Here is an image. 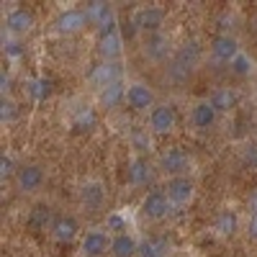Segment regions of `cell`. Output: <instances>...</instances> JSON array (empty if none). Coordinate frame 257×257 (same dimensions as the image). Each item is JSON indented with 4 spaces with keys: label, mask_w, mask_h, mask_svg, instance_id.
Here are the masks:
<instances>
[{
    "label": "cell",
    "mask_w": 257,
    "mask_h": 257,
    "mask_svg": "<svg viewBox=\"0 0 257 257\" xmlns=\"http://www.w3.org/2000/svg\"><path fill=\"white\" fill-rule=\"evenodd\" d=\"M201 57V47L196 44V41H188V44H183L178 52H175V59H173V67H170V75H173L175 80H183L193 72V67H196V62Z\"/></svg>",
    "instance_id": "6da1fadb"
},
{
    "label": "cell",
    "mask_w": 257,
    "mask_h": 257,
    "mask_svg": "<svg viewBox=\"0 0 257 257\" xmlns=\"http://www.w3.org/2000/svg\"><path fill=\"white\" fill-rule=\"evenodd\" d=\"M178 126V111L173 103H160L149 111V132L152 134H170Z\"/></svg>",
    "instance_id": "7a4b0ae2"
},
{
    "label": "cell",
    "mask_w": 257,
    "mask_h": 257,
    "mask_svg": "<svg viewBox=\"0 0 257 257\" xmlns=\"http://www.w3.org/2000/svg\"><path fill=\"white\" fill-rule=\"evenodd\" d=\"M170 206L173 203H170L165 190H149L144 196V201H142V206H139V213H142V219H147V221H160V219H165L170 213Z\"/></svg>",
    "instance_id": "3957f363"
},
{
    "label": "cell",
    "mask_w": 257,
    "mask_h": 257,
    "mask_svg": "<svg viewBox=\"0 0 257 257\" xmlns=\"http://www.w3.org/2000/svg\"><path fill=\"white\" fill-rule=\"evenodd\" d=\"M121 31H118V21H113V24L98 29V52L103 54L105 62H113L118 54H121Z\"/></svg>",
    "instance_id": "277c9868"
},
{
    "label": "cell",
    "mask_w": 257,
    "mask_h": 257,
    "mask_svg": "<svg viewBox=\"0 0 257 257\" xmlns=\"http://www.w3.org/2000/svg\"><path fill=\"white\" fill-rule=\"evenodd\" d=\"M111 239L103 229H90L82 234V242H80V254L82 257H103L105 252H111Z\"/></svg>",
    "instance_id": "5b68a950"
},
{
    "label": "cell",
    "mask_w": 257,
    "mask_h": 257,
    "mask_svg": "<svg viewBox=\"0 0 257 257\" xmlns=\"http://www.w3.org/2000/svg\"><path fill=\"white\" fill-rule=\"evenodd\" d=\"M126 108L134 113H144L149 108H155V93L147 88L144 82H132L126 88Z\"/></svg>",
    "instance_id": "8992f818"
},
{
    "label": "cell",
    "mask_w": 257,
    "mask_h": 257,
    "mask_svg": "<svg viewBox=\"0 0 257 257\" xmlns=\"http://www.w3.org/2000/svg\"><path fill=\"white\" fill-rule=\"evenodd\" d=\"M242 54L239 49V41L234 39L231 34H216L211 39V57L216 62H224V64H231L234 59H237Z\"/></svg>",
    "instance_id": "52a82bcc"
},
{
    "label": "cell",
    "mask_w": 257,
    "mask_h": 257,
    "mask_svg": "<svg viewBox=\"0 0 257 257\" xmlns=\"http://www.w3.org/2000/svg\"><path fill=\"white\" fill-rule=\"evenodd\" d=\"M190 165V157L185 155V149L180 147H170L160 155V170L167 173V178H178V175H185V170Z\"/></svg>",
    "instance_id": "ba28073f"
},
{
    "label": "cell",
    "mask_w": 257,
    "mask_h": 257,
    "mask_svg": "<svg viewBox=\"0 0 257 257\" xmlns=\"http://www.w3.org/2000/svg\"><path fill=\"white\" fill-rule=\"evenodd\" d=\"M165 193L173 206H185L193 193H196V183H193L188 175H178V178H167V185H165Z\"/></svg>",
    "instance_id": "9c48e42d"
},
{
    "label": "cell",
    "mask_w": 257,
    "mask_h": 257,
    "mask_svg": "<svg viewBox=\"0 0 257 257\" xmlns=\"http://www.w3.org/2000/svg\"><path fill=\"white\" fill-rule=\"evenodd\" d=\"M88 24H90L88 13H85L82 8H67V11H62L57 16V21H54V26H57L59 34H77Z\"/></svg>",
    "instance_id": "30bf717a"
},
{
    "label": "cell",
    "mask_w": 257,
    "mask_h": 257,
    "mask_svg": "<svg viewBox=\"0 0 257 257\" xmlns=\"http://www.w3.org/2000/svg\"><path fill=\"white\" fill-rule=\"evenodd\" d=\"M134 24L139 31H147V34H160L162 24H165V11L157 8V6H147V8H139L137 16H134Z\"/></svg>",
    "instance_id": "8fae6325"
},
{
    "label": "cell",
    "mask_w": 257,
    "mask_h": 257,
    "mask_svg": "<svg viewBox=\"0 0 257 257\" xmlns=\"http://www.w3.org/2000/svg\"><path fill=\"white\" fill-rule=\"evenodd\" d=\"M52 237L59 242V244H70L75 242V237L80 234V224L75 216H67V213H62V216H54V224H52Z\"/></svg>",
    "instance_id": "7c38bea8"
},
{
    "label": "cell",
    "mask_w": 257,
    "mask_h": 257,
    "mask_svg": "<svg viewBox=\"0 0 257 257\" xmlns=\"http://www.w3.org/2000/svg\"><path fill=\"white\" fill-rule=\"evenodd\" d=\"M16 183H18V190L34 193V190H39L41 185H44V170H41L39 165H24V167H18Z\"/></svg>",
    "instance_id": "4fadbf2b"
},
{
    "label": "cell",
    "mask_w": 257,
    "mask_h": 257,
    "mask_svg": "<svg viewBox=\"0 0 257 257\" xmlns=\"http://www.w3.org/2000/svg\"><path fill=\"white\" fill-rule=\"evenodd\" d=\"M216 108L211 105V100H201L193 105V111H190V123L198 128V132H208V128L216 123Z\"/></svg>",
    "instance_id": "5bb4252c"
},
{
    "label": "cell",
    "mask_w": 257,
    "mask_h": 257,
    "mask_svg": "<svg viewBox=\"0 0 257 257\" xmlns=\"http://www.w3.org/2000/svg\"><path fill=\"white\" fill-rule=\"evenodd\" d=\"M6 29L16 36L21 34H29L34 29V13L26 11V8H13L8 16H6Z\"/></svg>",
    "instance_id": "9a60e30c"
},
{
    "label": "cell",
    "mask_w": 257,
    "mask_h": 257,
    "mask_svg": "<svg viewBox=\"0 0 257 257\" xmlns=\"http://www.w3.org/2000/svg\"><path fill=\"white\" fill-rule=\"evenodd\" d=\"M126 178L132 185H147L149 180H152V165H149L147 157H134L132 162H128V170H126Z\"/></svg>",
    "instance_id": "2e32d148"
},
{
    "label": "cell",
    "mask_w": 257,
    "mask_h": 257,
    "mask_svg": "<svg viewBox=\"0 0 257 257\" xmlns=\"http://www.w3.org/2000/svg\"><path fill=\"white\" fill-rule=\"evenodd\" d=\"M139 242L137 237H132V234H116V237L111 239V254L113 257H139Z\"/></svg>",
    "instance_id": "e0dca14e"
},
{
    "label": "cell",
    "mask_w": 257,
    "mask_h": 257,
    "mask_svg": "<svg viewBox=\"0 0 257 257\" xmlns=\"http://www.w3.org/2000/svg\"><path fill=\"white\" fill-rule=\"evenodd\" d=\"M85 13H88L90 24H95L98 29H103V26H108V24H113V21H116L113 8H111L108 3H100V0H95V3H88Z\"/></svg>",
    "instance_id": "ac0fdd59"
},
{
    "label": "cell",
    "mask_w": 257,
    "mask_h": 257,
    "mask_svg": "<svg viewBox=\"0 0 257 257\" xmlns=\"http://www.w3.org/2000/svg\"><path fill=\"white\" fill-rule=\"evenodd\" d=\"M118 64L116 62H103V64H95L93 72H90V82L98 85V90H103L105 85L111 82H118Z\"/></svg>",
    "instance_id": "d6986e66"
},
{
    "label": "cell",
    "mask_w": 257,
    "mask_h": 257,
    "mask_svg": "<svg viewBox=\"0 0 257 257\" xmlns=\"http://www.w3.org/2000/svg\"><path fill=\"white\" fill-rule=\"evenodd\" d=\"M98 100H100L103 108H116L118 103H123V100H126V88L121 85V80L105 85V88L98 93Z\"/></svg>",
    "instance_id": "ffe728a7"
},
{
    "label": "cell",
    "mask_w": 257,
    "mask_h": 257,
    "mask_svg": "<svg viewBox=\"0 0 257 257\" xmlns=\"http://www.w3.org/2000/svg\"><path fill=\"white\" fill-rule=\"evenodd\" d=\"M208 100H211L213 108H216V113H226L237 105V93H234L231 88H216Z\"/></svg>",
    "instance_id": "44dd1931"
},
{
    "label": "cell",
    "mask_w": 257,
    "mask_h": 257,
    "mask_svg": "<svg viewBox=\"0 0 257 257\" xmlns=\"http://www.w3.org/2000/svg\"><path fill=\"white\" fill-rule=\"evenodd\" d=\"M170 41H167V36L160 31V34H149L147 36V44H144V52H147V57H152V59H165L167 54H170Z\"/></svg>",
    "instance_id": "7402d4cb"
},
{
    "label": "cell",
    "mask_w": 257,
    "mask_h": 257,
    "mask_svg": "<svg viewBox=\"0 0 257 257\" xmlns=\"http://www.w3.org/2000/svg\"><path fill=\"white\" fill-rule=\"evenodd\" d=\"M103 198H105V193H103L100 183H88V185H82V190H80V201L88 208H100Z\"/></svg>",
    "instance_id": "603a6c76"
},
{
    "label": "cell",
    "mask_w": 257,
    "mask_h": 257,
    "mask_svg": "<svg viewBox=\"0 0 257 257\" xmlns=\"http://www.w3.org/2000/svg\"><path fill=\"white\" fill-rule=\"evenodd\" d=\"M52 224H54V219H52V208L49 206H36L34 211H31V216H29V226L34 229V231H41V229H52Z\"/></svg>",
    "instance_id": "cb8c5ba5"
},
{
    "label": "cell",
    "mask_w": 257,
    "mask_h": 257,
    "mask_svg": "<svg viewBox=\"0 0 257 257\" xmlns=\"http://www.w3.org/2000/svg\"><path fill=\"white\" fill-rule=\"evenodd\" d=\"M95 123H98V116H95L93 108H80V111L72 116V128H75L77 134L90 132V128H95Z\"/></svg>",
    "instance_id": "d4e9b609"
},
{
    "label": "cell",
    "mask_w": 257,
    "mask_h": 257,
    "mask_svg": "<svg viewBox=\"0 0 257 257\" xmlns=\"http://www.w3.org/2000/svg\"><path fill=\"white\" fill-rule=\"evenodd\" d=\"M237 229H239V219H237L234 211H221L216 216V231L221 234V237H231Z\"/></svg>",
    "instance_id": "484cf974"
},
{
    "label": "cell",
    "mask_w": 257,
    "mask_h": 257,
    "mask_svg": "<svg viewBox=\"0 0 257 257\" xmlns=\"http://www.w3.org/2000/svg\"><path fill=\"white\" fill-rule=\"evenodd\" d=\"M29 95H31L34 100H47V98L52 95V80H47V77L31 80V82H29Z\"/></svg>",
    "instance_id": "4316f807"
},
{
    "label": "cell",
    "mask_w": 257,
    "mask_h": 257,
    "mask_svg": "<svg viewBox=\"0 0 257 257\" xmlns=\"http://www.w3.org/2000/svg\"><path fill=\"white\" fill-rule=\"evenodd\" d=\"M252 70H254V62H252V59H249L244 52H242L237 59L231 62V72H234V75H239V77H247Z\"/></svg>",
    "instance_id": "83f0119b"
},
{
    "label": "cell",
    "mask_w": 257,
    "mask_h": 257,
    "mask_svg": "<svg viewBox=\"0 0 257 257\" xmlns=\"http://www.w3.org/2000/svg\"><path fill=\"white\" fill-rule=\"evenodd\" d=\"M105 226H108V231L113 234V237H116V234H126V219L121 216V213H108V219H105Z\"/></svg>",
    "instance_id": "f1b7e54d"
},
{
    "label": "cell",
    "mask_w": 257,
    "mask_h": 257,
    "mask_svg": "<svg viewBox=\"0 0 257 257\" xmlns=\"http://www.w3.org/2000/svg\"><path fill=\"white\" fill-rule=\"evenodd\" d=\"M13 173H18V170H16V162H13V157H11V155H6V152H3V157H0V178L8 180Z\"/></svg>",
    "instance_id": "f546056e"
},
{
    "label": "cell",
    "mask_w": 257,
    "mask_h": 257,
    "mask_svg": "<svg viewBox=\"0 0 257 257\" xmlns=\"http://www.w3.org/2000/svg\"><path fill=\"white\" fill-rule=\"evenodd\" d=\"M16 116H18L16 103L8 100V98H3V103H0V118H3V121H13Z\"/></svg>",
    "instance_id": "4dcf8cb0"
},
{
    "label": "cell",
    "mask_w": 257,
    "mask_h": 257,
    "mask_svg": "<svg viewBox=\"0 0 257 257\" xmlns=\"http://www.w3.org/2000/svg\"><path fill=\"white\" fill-rule=\"evenodd\" d=\"M244 162L257 167V144H247L244 147Z\"/></svg>",
    "instance_id": "1f68e13d"
},
{
    "label": "cell",
    "mask_w": 257,
    "mask_h": 257,
    "mask_svg": "<svg viewBox=\"0 0 257 257\" xmlns=\"http://www.w3.org/2000/svg\"><path fill=\"white\" fill-rule=\"evenodd\" d=\"M247 234L252 239H257V211H252V216H249V224H247Z\"/></svg>",
    "instance_id": "d6a6232c"
},
{
    "label": "cell",
    "mask_w": 257,
    "mask_h": 257,
    "mask_svg": "<svg viewBox=\"0 0 257 257\" xmlns=\"http://www.w3.org/2000/svg\"><path fill=\"white\" fill-rule=\"evenodd\" d=\"M21 52H24V49H21V44H16V41H8V44H6V54L8 57H21Z\"/></svg>",
    "instance_id": "836d02e7"
},
{
    "label": "cell",
    "mask_w": 257,
    "mask_h": 257,
    "mask_svg": "<svg viewBox=\"0 0 257 257\" xmlns=\"http://www.w3.org/2000/svg\"><path fill=\"white\" fill-rule=\"evenodd\" d=\"M139 257H157V252H155V247H149V244H144V247L139 249Z\"/></svg>",
    "instance_id": "e575fe53"
},
{
    "label": "cell",
    "mask_w": 257,
    "mask_h": 257,
    "mask_svg": "<svg viewBox=\"0 0 257 257\" xmlns=\"http://www.w3.org/2000/svg\"><path fill=\"white\" fill-rule=\"evenodd\" d=\"M252 211H257V193L252 196Z\"/></svg>",
    "instance_id": "d590c367"
}]
</instances>
